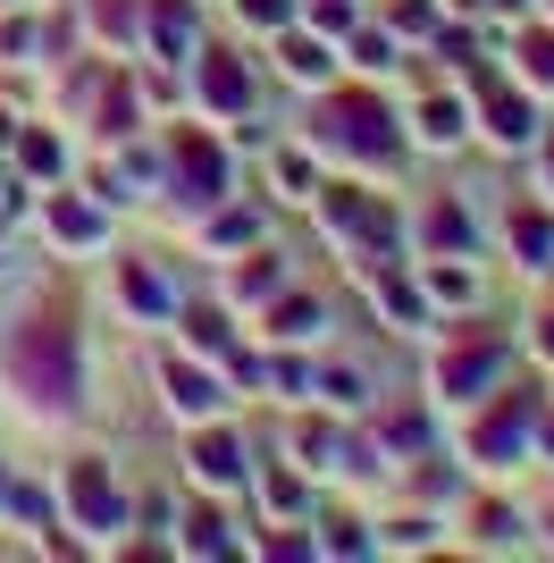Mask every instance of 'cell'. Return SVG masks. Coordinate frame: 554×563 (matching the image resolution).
<instances>
[{
	"label": "cell",
	"mask_w": 554,
	"mask_h": 563,
	"mask_svg": "<svg viewBox=\"0 0 554 563\" xmlns=\"http://www.w3.org/2000/svg\"><path fill=\"white\" fill-rule=\"evenodd\" d=\"M9 371H25V378H34V396L59 404V396H68V336H59V329L18 336V345H9Z\"/></svg>",
	"instance_id": "6da1fadb"
},
{
	"label": "cell",
	"mask_w": 554,
	"mask_h": 563,
	"mask_svg": "<svg viewBox=\"0 0 554 563\" xmlns=\"http://www.w3.org/2000/svg\"><path fill=\"white\" fill-rule=\"evenodd\" d=\"M328 135L353 143V152H395L387 118H378V101H336V110H328Z\"/></svg>",
	"instance_id": "7a4b0ae2"
},
{
	"label": "cell",
	"mask_w": 554,
	"mask_h": 563,
	"mask_svg": "<svg viewBox=\"0 0 554 563\" xmlns=\"http://www.w3.org/2000/svg\"><path fill=\"white\" fill-rule=\"evenodd\" d=\"M68 496H76V514H92V521H101V530H110V521H118V496H110V471H101V463H76Z\"/></svg>",
	"instance_id": "3957f363"
},
{
	"label": "cell",
	"mask_w": 554,
	"mask_h": 563,
	"mask_svg": "<svg viewBox=\"0 0 554 563\" xmlns=\"http://www.w3.org/2000/svg\"><path fill=\"white\" fill-rule=\"evenodd\" d=\"M487 371H496V345H462L454 362H445V396H462V387H479Z\"/></svg>",
	"instance_id": "277c9868"
},
{
	"label": "cell",
	"mask_w": 554,
	"mask_h": 563,
	"mask_svg": "<svg viewBox=\"0 0 554 563\" xmlns=\"http://www.w3.org/2000/svg\"><path fill=\"white\" fill-rule=\"evenodd\" d=\"M202 93H210V101H228V110H244V68H235L228 51H219V59L202 68Z\"/></svg>",
	"instance_id": "5b68a950"
},
{
	"label": "cell",
	"mask_w": 554,
	"mask_h": 563,
	"mask_svg": "<svg viewBox=\"0 0 554 563\" xmlns=\"http://www.w3.org/2000/svg\"><path fill=\"white\" fill-rule=\"evenodd\" d=\"M193 471H202V479H219V488H228L235 471H244V463H235V438H202V446H193Z\"/></svg>",
	"instance_id": "8992f818"
},
{
	"label": "cell",
	"mask_w": 554,
	"mask_h": 563,
	"mask_svg": "<svg viewBox=\"0 0 554 563\" xmlns=\"http://www.w3.org/2000/svg\"><path fill=\"white\" fill-rule=\"evenodd\" d=\"M177 161H185V177H193V186H219V177H228V168L210 161V143H202V135H185V143H177Z\"/></svg>",
	"instance_id": "52a82bcc"
},
{
	"label": "cell",
	"mask_w": 554,
	"mask_h": 563,
	"mask_svg": "<svg viewBox=\"0 0 554 563\" xmlns=\"http://www.w3.org/2000/svg\"><path fill=\"white\" fill-rule=\"evenodd\" d=\"M512 438H521V412H496V421H479L470 446H479V454H512Z\"/></svg>",
	"instance_id": "ba28073f"
},
{
	"label": "cell",
	"mask_w": 554,
	"mask_h": 563,
	"mask_svg": "<svg viewBox=\"0 0 554 563\" xmlns=\"http://www.w3.org/2000/svg\"><path fill=\"white\" fill-rule=\"evenodd\" d=\"M51 228L68 235V244H92V235H101V228H92V211H76V202H59V211H51Z\"/></svg>",
	"instance_id": "9c48e42d"
},
{
	"label": "cell",
	"mask_w": 554,
	"mask_h": 563,
	"mask_svg": "<svg viewBox=\"0 0 554 563\" xmlns=\"http://www.w3.org/2000/svg\"><path fill=\"white\" fill-rule=\"evenodd\" d=\"M286 68L295 76H328V51L320 43H286Z\"/></svg>",
	"instance_id": "30bf717a"
},
{
	"label": "cell",
	"mask_w": 554,
	"mask_h": 563,
	"mask_svg": "<svg viewBox=\"0 0 554 563\" xmlns=\"http://www.w3.org/2000/svg\"><path fill=\"white\" fill-rule=\"evenodd\" d=\"M462 135V110L454 101H429V143H454Z\"/></svg>",
	"instance_id": "8fae6325"
},
{
	"label": "cell",
	"mask_w": 554,
	"mask_h": 563,
	"mask_svg": "<svg viewBox=\"0 0 554 563\" xmlns=\"http://www.w3.org/2000/svg\"><path fill=\"white\" fill-rule=\"evenodd\" d=\"M496 135L521 143V135H530V110H521V101H496Z\"/></svg>",
	"instance_id": "7c38bea8"
},
{
	"label": "cell",
	"mask_w": 554,
	"mask_h": 563,
	"mask_svg": "<svg viewBox=\"0 0 554 563\" xmlns=\"http://www.w3.org/2000/svg\"><path fill=\"white\" fill-rule=\"evenodd\" d=\"M25 168H59V143H51V135H25Z\"/></svg>",
	"instance_id": "4fadbf2b"
},
{
	"label": "cell",
	"mask_w": 554,
	"mask_h": 563,
	"mask_svg": "<svg viewBox=\"0 0 554 563\" xmlns=\"http://www.w3.org/2000/svg\"><path fill=\"white\" fill-rule=\"evenodd\" d=\"M512 235H521V253H530V261H546V219H521Z\"/></svg>",
	"instance_id": "5bb4252c"
},
{
	"label": "cell",
	"mask_w": 554,
	"mask_h": 563,
	"mask_svg": "<svg viewBox=\"0 0 554 563\" xmlns=\"http://www.w3.org/2000/svg\"><path fill=\"white\" fill-rule=\"evenodd\" d=\"M530 76H554V43L546 34H530Z\"/></svg>",
	"instance_id": "9a60e30c"
},
{
	"label": "cell",
	"mask_w": 554,
	"mask_h": 563,
	"mask_svg": "<svg viewBox=\"0 0 554 563\" xmlns=\"http://www.w3.org/2000/svg\"><path fill=\"white\" fill-rule=\"evenodd\" d=\"M538 345H546V353H554V320H546V329H538Z\"/></svg>",
	"instance_id": "2e32d148"
},
{
	"label": "cell",
	"mask_w": 554,
	"mask_h": 563,
	"mask_svg": "<svg viewBox=\"0 0 554 563\" xmlns=\"http://www.w3.org/2000/svg\"><path fill=\"white\" fill-rule=\"evenodd\" d=\"M546 177H554V152H546Z\"/></svg>",
	"instance_id": "e0dca14e"
}]
</instances>
